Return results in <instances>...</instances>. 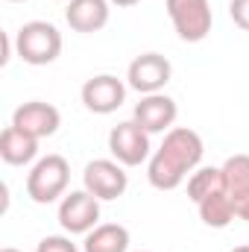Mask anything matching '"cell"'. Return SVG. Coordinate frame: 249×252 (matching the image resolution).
Wrapping results in <instances>:
<instances>
[{"label": "cell", "instance_id": "obj_1", "mask_svg": "<svg viewBox=\"0 0 249 252\" xmlns=\"http://www.w3.org/2000/svg\"><path fill=\"white\" fill-rule=\"evenodd\" d=\"M202 153H205V144H202L199 132H193L187 126H173L164 135V141L156 150V156L150 158V167H147L150 185L158 190L179 188L187 173L199 167Z\"/></svg>", "mask_w": 249, "mask_h": 252}, {"label": "cell", "instance_id": "obj_2", "mask_svg": "<svg viewBox=\"0 0 249 252\" xmlns=\"http://www.w3.org/2000/svg\"><path fill=\"white\" fill-rule=\"evenodd\" d=\"M15 50L27 64H50L62 53V32L50 21H30L15 35Z\"/></svg>", "mask_w": 249, "mask_h": 252}, {"label": "cell", "instance_id": "obj_3", "mask_svg": "<svg viewBox=\"0 0 249 252\" xmlns=\"http://www.w3.org/2000/svg\"><path fill=\"white\" fill-rule=\"evenodd\" d=\"M70 182V164L64 156H44L35 161V167L30 170L27 176V193L32 202L38 205H47V202H56L59 196H64Z\"/></svg>", "mask_w": 249, "mask_h": 252}, {"label": "cell", "instance_id": "obj_4", "mask_svg": "<svg viewBox=\"0 0 249 252\" xmlns=\"http://www.w3.org/2000/svg\"><path fill=\"white\" fill-rule=\"evenodd\" d=\"M167 15L173 21V30L179 32V38L187 44L205 41V35L211 32V24H214L208 0H167Z\"/></svg>", "mask_w": 249, "mask_h": 252}, {"label": "cell", "instance_id": "obj_5", "mask_svg": "<svg viewBox=\"0 0 249 252\" xmlns=\"http://www.w3.org/2000/svg\"><path fill=\"white\" fill-rule=\"evenodd\" d=\"M100 220V199L88 190H70L59 202V223L67 235H88Z\"/></svg>", "mask_w": 249, "mask_h": 252}, {"label": "cell", "instance_id": "obj_6", "mask_svg": "<svg viewBox=\"0 0 249 252\" xmlns=\"http://www.w3.org/2000/svg\"><path fill=\"white\" fill-rule=\"evenodd\" d=\"M109 150L124 167H138L150 158V132L135 121H124L109 132Z\"/></svg>", "mask_w": 249, "mask_h": 252}, {"label": "cell", "instance_id": "obj_7", "mask_svg": "<svg viewBox=\"0 0 249 252\" xmlns=\"http://www.w3.org/2000/svg\"><path fill=\"white\" fill-rule=\"evenodd\" d=\"M82 185H85L88 193H94L97 199H118V196H124L126 188H129V176L124 173V164H121V161L94 158V161L85 164Z\"/></svg>", "mask_w": 249, "mask_h": 252}, {"label": "cell", "instance_id": "obj_8", "mask_svg": "<svg viewBox=\"0 0 249 252\" xmlns=\"http://www.w3.org/2000/svg\"><path fill=\"white\" fill-rule=\"evenodd\" d=\"M173 76V64L167 62L161 53H144L138 59H132L126 70V82L129 88H135L138 94H161V88L170 82Z\"/></svg>", "mask_w": 249, "mask_h": 252}, {"label": "cell", "instance_id": "obj_9", "mask_svg": "<svg viewBox=\"0 0 249 252\" xmlns=\"http://www.w3.org/2000/svg\"><path fill=\"white\" fill-rule=\"evenodd\" d=\"M124 100H126V85L112 73L91 76L82 85V103L94 115H112L124 106Z\"/></svg>", "mask_w": 249, "mask_h": 252}, {"label": "cell", "instance_id": "obj_10", "mask_svg": "<svg viewBox=\"0 0 249 252\" xmlns=\"http://www.w3.org/2000/svg\"><path fill=\"white\" fill-rule=\"evenodd\" d=\"M12 126L24 129L27 135H32V138L41 141V138L56 135V129L62 126V115H59V109L50 106V103L30 100V103H24V106L15 109V115H12Z\"/></svg>", "mask_w": 249, "mask_h": 252}, {"label": "cell", "instance_id": "obj_11", "mask_svg": "<svg viewBox=\"0 0 249 252\" xmlns=\"http://www.w3.org/2000/svg\"><path fill=\"white\" fill-rule=\"evenodd\" d=\"M176 115H179V106L173 97L167 94H147L141 97V103L135 106V124H141L150 135H158V132H170L176 124Z\"/></svg>", "mask_w": 249, "mask_h": 252}, {"label": "cell", "instance_id": "obj_12", "mask_svg": "<svg viewBox=\"0 0 249 252\" xmlns=\"http://www.w3.org/2000/svg\"><path fill=\"white\" fill-rule=\"evenodd\" d=\"M109 0H70L64 9V21L76 32H100L109 24Z\"/></svg>", "mask_w": 249, "mask_h": 252}, {"label": "cell", "instance_id": "obj_13", "mask_svg": "<svg viewBox=\"0 0 249 252\" xmlns=\"http://www.w3.org/2000/svg\"><path fill=\"white\" fill-rule=\"evenodd\" d=\"M38 156V138L27 135L18 126H6L0 135V158L6 164H30Z\"/></svg>", "mask_w": 249, "mask_h": 252}, {"label": "cell", "instance_id": "obj_14", "mask_svg": "<svg viewBox=\"0 0 249 252\" xmlns=\"http://www.w3.org/2000/svg\"><path fill=\"white\" fill-rule=\"evenodd\" d=\"M129 250V229L121 223H100L85 235L82 252H126Z\"/></svg>", "mask_w": 249, "mask_h": 252}, {"label": "cell", "instance_id": "obj_15", "mask_svg": "<svg viewBox=\"0 0 249 252\" xmlns=\"http://www.w3.org/2000/svg\"><path fill=\"white\" fill-rule=\"evenodd\" d=\"M196 208H199L202 223L211 226V229H226V226L238 217V214H235V202H232V196H229L226 190H217V193L205 196L202 202H196Z\"/></svg>", "mask_w": 249, "mask_h": 252}, {"label": "cell", "instance_id": "obj_16", "mask_svg": "<svg viewBox=\"0 0 249 252\" xmlns=\"http://www.w3.org/2000/svg\"><path fill=\"white\" fill-rule=\"evenodd\" d=\"M223 188L229 196H241L249 190V156L247 153H238V156H229L223 161Z\"/></svg>", "mask_w": 249, "mask_h": 252}, {"label": "cell", "instance_id": "obj_17", "mask_svg": "<svg viewBox=\"0 0 249 252\" xmlns=\"http://www.w3.org/2000/svg\"><path fill=\"white\" fill-rule=\"evenodd\" d=\"M217 190H226L223 188V170L220 167H199L196 173H190V179H187V196L193 202H202L205 196H211Z\"/></svg>", "mask_w": 249, "mask_h": 252}, {"label": "cell", "instance_id": "obj_18", "mask_svg": "<svg viewBox=\"0 0 249 252\" xmlns=\"http://www.w3.org/2000/svg\"><path fill=\"white\" fill-rule=\"evenodd\" d=\"M35 252H79V247H76L70 238H64V235H47V238L38 244Z\"/></svg>", "mask_w": 249, "mask_h": 252}, {"label": "cell", "instance_id": "obj_19", "mask_svg": "<svg viewBox=\"0 0 249 252\" xmlns=\"http://www.w3.org/2000/svg\"><path fill=\"white\" fill-rule=\"evenodd\" d=\"M229 15H232L235 27H241L244 32H249V0H232L229 3Z\"/></svg>", "mask_w": 249, "mask_h": 252}, {"label": "cell", "instance_id": "obj_20", "mask_svg": "<svg viewBox=\"0 0 249 252\" xmlns=\"http://www.w3.org/2000/svg\"><path fill=\"white\" fill-rule=\"evenodd\" d=\"M232 202H235V214L249 223V190L247 193H241V196H232Z\"/></svg>", "mask_w": 249, "mask_h": 252}, {"label": "cell", "instance_id": "obj_21", "mask_svg": "<svg viewBox=\"0 0 249 252\" xmlns=\"http://www.w3.org/2000/svg\"><path fill=\"white\" fill-rule=\"evenodd\" d=\"M109 3H115V6H135V3H141V0H109Z\"/></svg>", "mask_w": 249, "mask_h": 252}, {"label": "cell", "instance_id": "obj_22", "mask_svg": "<svg viewBox=\"0 0 249 252\" xmlns=\"http://www.w3.org/2000/svg\"><path fill=\"white\" fill-rule=\"evenodd\" d=\"M232 252H249V244H247V247H235Z\"/></svg>", "mask_w": 249, "mask_h": 252}, {"label": "cell", "instance_id": "obj_23", "mask_svg": "<svg viewBox=\"0 0 249 252\" xmlns=\"http://www.w3.org/2000/svg\"><path fill=\"white\" fill-rule=\"evenodd\" d=\"M3 252H21V250H12V247H6V250H3Z\"/></svg>", "mask_w": 249, "mask_h": 252}, {"label": "cell", "instance_id": "obj_24", "mask_svg": "<svg viewBox=\"0 0 249 252\" xmlns=\"http://www.w3.org/2000/svg\"><path fill=\"white\" fill-rule=\"evenodd\" d=\"M12 3H21V0H12Z\"/></svg>", "mask_w": 249, "mask_h": 252}]
</instances>
